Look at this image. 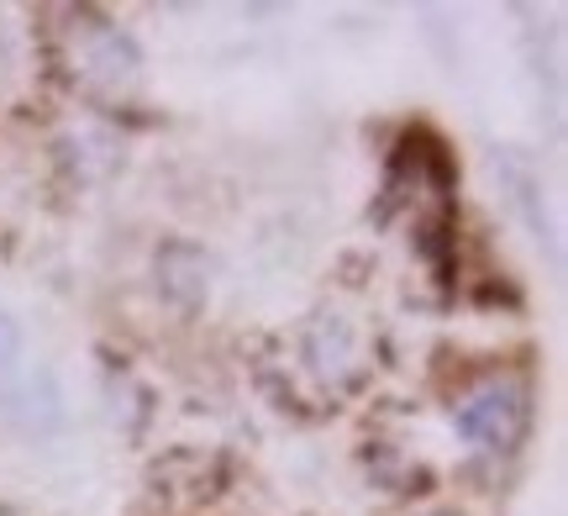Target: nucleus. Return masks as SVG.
I'll list each match as a JSON object with an SVG mask.
<instances>
[{"label":"nucleus","mask_w":568,"mask_h":516,"mask_svg":"<svg viewBox=\"0 0 568 516\" xmlns=\"http://www.w3.org/2000/svg\"><path fill=\"white\" fill-rule=\"evenodd\" d=\"M69 69L84 84L105 90V95H126L142 80V48L116 21H101V17H90V11H80L74 27H69Z\"/></svg>","instance_id":"obj_1"},{"label":"nucleus","mask_w":568,"mask_h":516,"mask_svg":"<svg viewBox=\"0 0 568 516\" xmlns=\"http://www.w3.org/2000/svg\"><path fill=\"white\" fill-rule=\"evenodd\" d=\"M453 427L464 437L468 448L479 454H510L531 427V395L521 380H489L474 395L458 401L453 412Z\"/></svg>","instance_id":"obj_2"},{"label":"nucleus","mask_w":568,"mask_h":516,"mask_svg":"<svg viewBox=\"0 0 568 516\" xmlns=\"http://www.w3.org/2000/svg\"><path fill=\"white\" fill-rule=\"evenodd\" d=\"M0 416L21 437H48L63 427V391L53 370H17L0 385Z\"/></svg>","instance_id":"obj_3"},{"label":"nucleus","mask_w":568,"mask_h":516,"mask_svg":"<svg viewBox=\"0 0 568 516\" xmlns=\"http://www.w3.org/2000/svg\"><path fill=\"white\" fill-rule=\"evenodd\" d=\"M495 174H500V185L510 195V211L527 222V232L537 237V249H548L552 269H558V232L548 222V206H542V174L531 169L527 153H516V148H495Z\"/></svg>","instance_id":"obj_4"},{"label":"nucleus","mask_w":568,"mask_h":516,"mask_svg":"<svg viewBox=\"0 0 568 516\" xmlns=\"http://www.w3.org/2000/svg\"><path fill=\"white\" fill-rule=\"evenodd\" d=\"M211 274H216V264H211V253L201 243L180 237V243L159 249V295L184 316H195L211 301Z\"/></svg>","instance_id":"obj_5"},{"label":"nucleus","mask_w":568,"mask_h":516,"mask_svg":"<svg viewBox=\"0 0 568 516\" xmlns=\"http://www.w3.org/2000/svg\"><path fill=\"white\" fill-rule=\"evenodd\" d=\"M305 364L322 374V380H347L358 364V337L337 311H322L311 327H305Z\"/></svg>","instance_id":"obj_6"},{"label":"nucleus","mask_w":568,"mask_h":516,"mask_svg":"<svg viewBox=\"0 0 568 516\" xmlns=\"http://www.w3.org/2000/svg\"><path fill=\"white\" fill-rule=\"evenodd\" d=\"M63 159L80 169V180H105L122 164V148L111 132H74V138H63Z\"/></svg>","instance_id":"obj_7"},{"label":"nucleus","mask_w":568,"mask_h":516,"mask_svg":"<svg viewBox=\"0 0 568 516\" xmlns=\"http://www.w3.org/2000/svg\"><path fill=\"white\" fill-rule=\"evenodd\" d=\"M21 370V327L11 322V311L0 306V385Z\"/></svg>","instance_id":"obj_8"},{"label":"nucleus","mask_w":568,"mask_h":516,"mask_svg":"<svg viewBox=\"0 0 568 516\" xmlns=\"http://www.w3.org/2000/svg\"><path fill=\"white\" fill-rule=\"evenodd\" d=\"M432 516H447V512H432Z\"/></svg>","instance_id":"obj_9"}]
</instances>
